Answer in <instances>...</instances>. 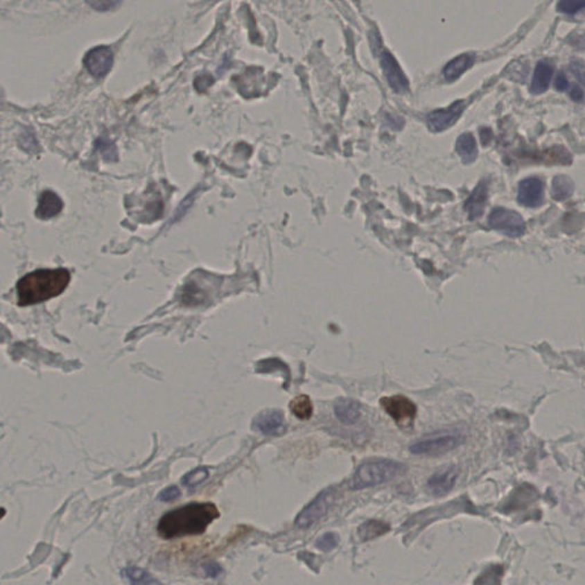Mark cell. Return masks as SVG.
Returning a JSON list of instances; mask_svg holds the SVG:
<instances>
[{
    "instance_id": "7a4b0ae2",
    "label": "cell",
    "mask_w": 585,
    "mask_h": 585,
    "mask_svg": "<svg viewBox=\"0 0 585 585\" xmlns=\"http://www.w3.org/2000/svg\"><path fill=\"white\" fill-rule=\"evenodd\" d=\"M71 274L67 269H40L22 277L17 283V304H40L61 295L68 287Z\"/></svg>"
},
{
    "instance_id": "7c38bea8",
    "label": "cell",
    "mask_w": 585,
    "mask_h": 585,
    "mask_svg": "<svg viewBox=\"0 0 585 585\" xmlns=\"http://www.w3.org/2000/svg\"><path fill=\"white\" fill-rule=\"evenodd\" d=\"M253 428L267 436H281L287 431L283 413L279 410H264L253 421Z\"/></svg>"
},
{
    "instance_id": "ffe728a7",
    "label": "cell",
    "mask_w": 585,
    "mask_h": 585,
    "mask_svg": "<svg viewBox=\"0 0 585 585\" xmlns=\"http://www.w3.org/2000/svg\"><path fill=\"white\" fill-rule=\"evenodd\" d=\"M574 192V183L568 176L558 175L553 179L551 195L556 202H564Z\"/></svg>"
},
{
    "instance_id": "83f0119b",
    "label": "cell",
    "mask_w": 585,
    "mask_h": 585,
    "mask_svg": "<svg viewBox=\"0 0 585 585\" xmlns=\"http://www.w3.org/2000/svg\"><path fill=\"white\" fill-rule=\"evenodd\" d=\"M180 496V489L176 486H171L160 491L159 498L160 501L171 502L174 501Z\"/></svg>"
},
{
    "instance_id": "4fadbf2b",
    "label": "cell",
    "mask_w": 585,
    "mask_h": 585,
    "mask_svg": "<svg viewBox=\"0 0 585 585\" xmlns=\"http://www.w3.org/2000/svg\"><path fill=\"white\" fill-rule=\"evenodd\" d=\"M457 478H459V470L452 465L436 472L426 482V491L436 498L445 496L454 488Z\"/></svg>"
},
{
    "instance_id": "7402d4cb",
    "label": "cell",
    "mask_w": 585,
    "mask_h": 585,
    "mask_svg": "<svg viewBox=\"0 0 585 585\" xmlns=\"http://www.w3.org/2000/svg\"><path fill=\"white\" fill-rule=\"evenodd\" d=\"M125 575L132 585H164L149 572H146V569L139 567H128L125 569Z\"/></svg>"
},
{
    "instance_id": "d6986e66",
    "label": "cell",
    "mask_w": 585,
    "mask_h": 585,
    "mask_svg": "<svg viewBox=\"0 0 585 585\" xmlns=\"http://www.w3.org/2000/svg\"><path fill=\"white\" fill-rule=\"evenodd\" d=\"M456 152L459 153L462 163L470 165L475 163L478 157V146L471 133H463L456 141Z\"/></svg>"
},
{
    "instance_id": "277c9868",
    "label": "cell",
    "mask_w": 585,
    "mask_h": 585,
    "mask_svg": "<svg viewBox=\"0 0 585 585\" xmlns=\"http://www.w3.org/2000/svg\"><path fill=\"white\" fill-rule=\"evenodd\" d=\"M464 442V435L460 431H440L419 439L410 446L415 455L438 456L457 448Z\"/></svg>"
},
{
    "instance_id": "9a60e30c",
    "label": "cell",
    "mask_w": 585,
    "mask_h": 585,
    "mask_svg": "<svg viewBox=\"0 0 585 585\" xmlns=\"http://www.w3.org/2000/svg\"><path fill=\"white\" fill-rule=\"evenodd\" d=\"M553 71H555V67L549 60H542L537 63L534 71L533 80L530 85V91L536 95L545 93L552 79Z\"/></svg>"
},
{
    "instance_id": "f546056e",
    "label": "cell",
    "mask_w": 585,
    "mask_h": 585,
    "mask_svg": "<svg viewBox=\"0 0 585 585\" xmlns=\"http://www.w3.org/2000/svg\"><path fill=\"white\" fill-rule=\"evenodd\" d=\"M202 569L206 575L209 577H218L222 573L221 566L216 563H207L202 566Z\"/></svg>"
},
{
    "instance_id": "484cf974",
    "label": "cell",
    "mask_w": 585,
    "mask_h": 585,
    "mask_svg": "<svg viewBox=\"0 0 585 585\" xmlns=\"http://www.w3.org/2000/svg\"><path fill=\"white\" fill-rule=\"evenodd\" d=\"M338 541H340V537H338V534L326 533L322 536L319 537L317 542H315V546L320 551L329 552V551L338 546Z\"/></svg>"
},
{
    "instance_id": "8992f818",
    "label": "cell",
    "mask_w": 585,
    "mask_h": 585,
    "mask_svg": "<svg viewBox=\"0 0 585 585\" xmlns=\"http://www.w3.org/2000/svg\"><path fill=\"white\" fill-rule=\"evenodd\" d=\"M380 405L385 413L394 419L399 426H410L417 417V405L410 398L396 394L382 397Z\"/></svg>"
},
{
    "instance_id": "52a82bcc",
    "label": "cell",
    "mask_w": 585,
    "mask_h": 585,
    "mask_svg": "<svg viewBox=\"0 0 585 585\" xmlns=\"http://www.w3.org/2000/svg\"><path fill=\"white\" fill-rule=\"evenodd\" d=\"M336 496L334 488H329L322 491L313 502H310L296 517V526L299 528H309L320 521L332 507Z\"/></svg>"
},
{
    "instance_id": "30bf717a",
    "label": "cell",
    "mask_w": 585,
    "mask_h": 585,
    "mask_svg": "<svg viewBox=\"0 0 585 585\" xmlns=\"http://www.w3.org/2000/svg\"><path fill=\"white\" fill-rule=\"evenodd\" d=\"M465 109L463 100L454 102L449 107L435 110L428 116V127L435 133L448 130L459 121Z\"/></svg>"
},
{
    "instance_id": "8fae6325",
    "label": "cell",
    "mask_w": 585,
    "mask_h": 585,
    "mask_svg": "<svg viewBox=\"0 0 585 585\" xmlns=\"http://www.w3.org/2000/svg\"><path fill=\"white\" fill-rule=\"evenodd\" d=\"M544 182L540 177H528L519 183L518 202L530 209H536L543 204Z\"/></svg>"
},
{
    "instance_id": "ba28073f",
    "label": "cell",
    "mask_w": 585,
    "mask_h": 585,
    "mask_svg": "<svg viewBox=\"0 0 585 585\" xmlns=\"http://www.w3.org/2000/svg\"><path fill=\"white\" fill-rule=\"evenodd\" d=\"M85 68L95 78H103L114 64V53L107 46H98L91 49L84 59Z\"/></svg>"
},
{
    "instance_id": "2e32d148",
    "label": "cell",
    "mask_w": 585,
    "mask_h": 585,
    "mask_svg": "<svg viewBox=\"0 0 585 585\" xmlns=\"http://www.w3.org/2000/svg\"><path fill=\"white\" fill-rule=\"evenodd\" d=\"M475 61V55L471 53H464L456 56L455 59L447 63L442 70L444 78L449 82H455L456 79H459L466 70L471 68Z\"/></svg>"
},
{
    "instance_id": "603a6c76",
    "label": "cell",
    "mask_w": 585,
    "mask_h": 585,
    "mask_svg": "<svg viewBox=\"0 0 585 585\" xmlns=\"http://www.w3.org/2000/svg\"><path fill=\"white\" fill-rule=\"evenodd\" d=\"M290 407L292 413L299 419H309L313 413V403L310 398L304 394L294 398L290 401Z\"/></svg>"
},
{
    "instance_id": "d4e9b609",
    "label": "cell",
    "mask_w": 585,
    "mask_h": 585,
    "mask_svg": "<svg viewBox=\"0 0 585 585\" xmlns=\"http://www.w3.org/2000/svg\"><path fill=\"white\" fill-rule=\"evenodd\" d=\"M209 478V470L206 468H198L189 472L188 475H184L183 478V484L186 486H197V484H202V481H205Z\"/></svg>"
},
{
    "instance_id": "5b68a950",
    "label": "cell",
    "mask_w": 585,
    "mask_h": 585,
    "mask_svg": "<svg viewBox=\"0 0 585 585\" xmlns=\"http://www.w3.org/2000/svg\"><path fill=\"white\" fill-rule=\"evenodd\" d=\"M488 225L507 237H521L526 231V223L519 213L511 209L498 207L488 216Z\"/></svg>"
},
{
    "instance_id": "e0dca14e",
    "label": "cell",
    "mask_w": 585,
    "mask_h": 585,
    "mask_svg": "<svg viewBox=\"0 0 585 585\" xmlns=\"http://www.w3.org/2000/svg\"><path fill=\"white\" fill-rule=\"evenodd\" d=\"M335 415L345 424H353L360 417V403L351 398H340L335 403Z\"/></svg>"
},
{
    "instance_id": "f1b7e54d",
    "label": "cell",
    "mask_w": 585,
    "mask_h": 585,
    "mask_svg": "<svg viewBox=\"0 0 585 585\" xmlns=\"http://www.w3.org/2000/svg\"><path fill=\"white\" fill-rule=\"evenodd\" d=\"M213 82H214V79L211 76L202 75L195 79V86L199 91H205L213 84Z\"/></svg>"
},
{
    "instance_id": "cb8c5ba5",
    "label": "cell",
    "mask_w": 585,
    "mask_h": 585,
    "mask_svg": "<svg viewBox=\"0 0 585 585\" xmlns=\"http://www.w3.org/2000/svg\"><path fill=\"white\" fill-rule=\"evenodd\" d=\"M205 292H202L195 283H190L183 288L182 302L186 306H198L205 301Z\"/></svg>"
},
{
    "instance_id": "44dd1931",
    "label": "cell",
    "mask_w": 585,
    "mask_h": 585,
    "mask_svg": "<svg viewBox=\"0 0 585 585\" xmlns=\"http://www.w3.org/2000/svg\"><path fill=\"white\" fill-rule=\"evenodd\" d=\"M387 530H389V526L383 521H368L361 525L358 533L361 540L371 541L387 533Z\"/></svg>"
},
{
    "instance_id": "6da1fadb",
    "label": "cell",
    "mask_w": 585,
    "mask_h": 585,
    "mask_svg": "<svg viewBox=\"0 0 585 585\" xmlns=\"http://www.w3.org/2000/svg\"><path fill=\"white\" fill-rule=\"evenodd\" d=\"M218 517V510L215 504L190 503L164 514L157 530L165 540L200 535Z\"/></svg>"
},
{
    "instance_id": "9c48e42d",
    "label": "cell",
    "mask_w": 585,
    "mask_h": 585,
    "mask_svg": "<svg viewBox=\"0 0 585 585\" xmlns=\"http://www.w3.org/2000/svg\"><path fill=\"white\" fill-rule=\"evenodd\" d=\"M381 67H382L384 76L390 85V87L397 94H405L406 91H408V89H410L408 79H407L406 75L403 71V69L400 67L397 60L394 59V56L390 52L385 51V52L382 53Z\"/></svg>"
},
{
    "instance_id": "ac0fdd59",
    "label": "cell",
    "mask_w": 585,
    "mask_h": 585,
    "mask_svg": "<svg viewBox=\"0 0 585 585\" xmlns=\"http://www.w3.org/2000/svg\"><path fill=\"white\" fill-rule=\"evenodd\" d=\"M63 202L59 195L53 191L42 192L40 195L38 207L36 209V215L40 218H54L62 211Z\"/></svg>"
},
{
    "instance_id": "d6a6232c",
    "label": "cell",
    "mask_w": 585,
    "mask_h": 585,
    "mask_svg": "<svg viewBox=\"0 0 585 585\" xmlns=\"http://www.w3.org/2000/svg\"><path fill=\"white\" fill-rule=\"evenodd\" d=\"M570 98L576 102H582L584 94H583V89L579 86H575L570 91Z\"/></svg>"
},
{
    "instance_id": "4dcf8cb0",
    "label": "cell",
    "mask_w": 585,
    "mask_h": 585,
    "mask_svg": "<svg viewBox=\"0 0 585 585\" xmlns=\"http://www.w3.org/2000/svg\"><path fill=\"white\" fill-rule=\"evenodd\" d=\"M555 87L559 91H565L569 87L568 79H567L563 71H560L558 76H557Z\"/></svg>"
},
{
    "instance_id": "1f68e13d",
    "label": "cell",
    "mask_w": 585,
    "mask_h": 585,
    "mask_svg": "<svg viewBox=\"0 0 585 585\" xmlns=\"http://www.w3.org/2000/svg\"><path fill=\"white\" fill-rule=\"evenodd\" d=\"M118 3H117V1H95V3H91V5L95 7L96 10H107L117 6Z\"/></svg>"
},
{
    "instance_id": "5bb4252c",
    "label": "cell",
    "mask_w": 585,
    "mask_h": 585,
    "mask_svg": "<svg viewBox=\"0 0 585 585\" xmlns=\"http://www.w3.org/2000/svg\"><path fill=\"white\" fill-rule=\"evenodd\" d=\"M488 199V184L486 181H481L475 186L471 195L465 202L464 209L468 211L469 218L475 220L484 214Z\"/></svg>"
},
{
    "instance_id": "3957f363",
    "label": "cell",
    "mask_w": 585,
    "mask_h": 585,
    "mask_svg": "<svg viewBox=\"0 0 585 585\" xmlns=\"http://www.w3.org/2000/svg\"><path fill=\"white\" fill-rule=\"evenodd\" d=\"M403 470L401 463L391 460L366 462L357 469L351 480V488L364 489L385 484L397 478Z\"/></svg>"
},
{
    "instance_id": "4316f807",
    "label": "cell",
    "mask_w": 585,
    "mask_h": 585,
    "mask_svg": "<svg viewBox=\"0 0 585 585\" xmlns=\"http://www.w3.org/2000/svg\"><path fill=\"white\" fill-rule=\"evenodd\" d=\"M584 6V0H563V1L558 3L557 8L561 13L572 15V14L579 13V10H582Z\"/></svg>"
}]
</instances>
